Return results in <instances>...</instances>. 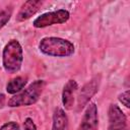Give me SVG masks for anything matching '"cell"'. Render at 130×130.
Segmentation results:
<instances>
[{"instance_id":"cell-8","label":"cell","mask_w":130,"mask_h":130,"mask_svg":"<svg viewBox=\"0 0 130 130\" xmlns=\"http://www.w3.org/2000/svg\"><path fill=\"white\" fill-rule=\"evenodd\" d=\"M42 4H43V2L40 0H28V1L24 2L22 4L19 12L16 15V20L24 21V20L30 18L40 9Z\"/></svg>"},{"instance_id":"cell-11","label":"cell","mask_w":130,"mask_h":130,"mask_svg":"<svg viewBox=\"0 0 130 130\" xmlns=\"http://www.w3.org/2000/svg\"><path fill=\"white\" fill-rule=\"evenodd\" d=\"M26 77H23V76H17L13 79H11L7 85H6V90L8 93H11V94H14L16 92H19L23 87L24 85L26 84Z\"/></svg>"},{"instance_id":"cell-14","label":"cell","mask_w":130,"mask_h":130,"mask_svg":"<svg viewBox=\"0 0 130 130\" xmlns=\"http://www.w3.org/2000/svg\"><path fill=\"white\" fill-rule=\"evenodd\" d=\"M23 128L24 130H37V126L34 123L32 119L30 118H26L23 122Z\"/></svg>"},{"instance_id":"cell-16","label":"cell","mask_w":130,"mask_h":130,"mask_svg":"<svg viewBox=\"0 0 130 130\" xmlns=\"http://www.w3.org/2000/svg\"><path fill=\"white\" fill-rule=\"evenodd\" d=\"M5 105V95L3 93H0V108H3Z\"/></svg>"},{"instance_id":"cell-3","label":"cell","mask_w":130,"mask_h":130,"mask_svg":"<svg viewBox=\"0 0 130 130\" xmlns=\"http://www.w3.org/2000/svg\"><path fill=\"white\" fill-rule=\"evenodd\" d=\"M44 87H45L44 80L34 81L24 90L13 95L8 101V106L11 108H14V107H21V106H30L35 104L41 96Z\"/></svg>"},{"instance_id":"cell-2","label":"cell","mask_w":130,"mask_h":130,"mask_svg":"<svg viewBox=\"0 0 130 130\" xmlns=\"http://www.w3.org/2000/svg\"><path fill=\"white\" fill-rule=\"evenodd\" d=\"M23 56H22V48L17 40L9 41L2 53V64L4 70L8 73L17 72L22 64Z\"/></svg>"},{"instance_id":"cell-15","label":"cell","mask_w":130,"mask_h":130,"mask_svg":"<svg viewBox=\"0 0 130 130\" xmlns=\"http://www.w3.org/2000/svg\"><path fill=\"white\" fill-rule=\"evenodd\" d=\"M0 130H19V126L15 122H8L2 125Z\"/></svg>"},{"instance_id":"cell-10","label":"cell","mask_w":130,"mask_h":130,"mask_svg":"<svg viewBox=\"0 0 130 130\" xmlns=\"http://www.w3.org/2000/svg\"><path fill=\"white\" fill-rule=\"evenodd\" d=\"M52 130H68V118L61 108H56L54 111Z\"/></svg>"},{"instance_id":"cell-5","label":"cell","mask_w":130,"mask_h":130,"mask_svg":"<svg viewBox=\"0 0 130 130\" xmlns=\"http://www.w3.org/2000/svg\"><path fill=\"white\" fill-rule=\"evenodd\" d=\"M108 130H127V119L123 111L117 105L109 108V127Z\"/></svg>"},{"instance_id":"cell-6","label":"cell","mask_w":130,"mask_h":130,"mask_svg":"<svg viewBox=\"0 0 130 130\" xmlns=\"http://www.w3.org/2000/svg\"><path fill=\"white\" fill-rule=\"evenodd\" d=\"M99 125V116L98 108L94 103H91L87 106L85 113L83 115L79 130H98Z\"/></svg>"},{"instance_id":"cell-1","label":"cell","mask_w":130,"mask_h":130,"mask_svg":"<svg viewBox=\"0 0 130 130\" xmlns=\"http://www.w3.org/2000/svg\"><path fill=\"white\" fill-rule=\"evenodd\" d=\"M39 49L43 54L53 57H68L74 53V46L71 42L57 37L42 39Z\"/></svg>"},{"instance_id":"cell-13","label":"cell","mask_w":130,"mask_h":130,"mask_svg":"<svg viewBox=\"0 0 130 130\" xmlns=\"http://www.w3.org/2000/svg\"><path fill=\"white\" fill-rule=\"evenodd\" d=\"M129 98H130V91L129 90H126L124 92H122L120 95H119V101L126 107V108H129L130 105H129Z\"/></svg>"},{"instance_id":"cell-9","label":"cell","mask_w":130,"mask_h":130,"mask_svg":"<svg viewBox=\"0 0 130 130\" xmlns=\"http://www.w3.org/2000/svg\"><path fill=\"white\" fill-rule=\"evenodd\" d=\"M76 89H77V83L73 79L68 80L67 83L64 85V88L62 91V103L65 109L71 110L73 108L74 95H75Z\"/></svg>"},{"instance_id":"cell-12","label":"cell","mask_w":130,"mask_h":130,"mask_svg":"<svg viewBox=\"0 0 130 130\" xmlns=\"http://www.w3.org/2000/svg\"><path fill=\"white\" fill-rule=\"evenodd\" d=\"M11 16V12L8 10H3L0 11V29L8 22V20L10 19Z\"/></svg>"},{"instance_id":"cell-7","label":"cell","mask_w":130,"mask_h":130,"mask_svg":"<svg viewBox=\"0 0 130 130\" xmlns=\"http://www.w3.org/2000/svg\"><path fill=\"white\" fill-rule=\"evenodd\" d=\"M99 88V79L93 78L89 82H87L80 90L79 95H78V102H77V107L78 110L82 109L85 105H87L88 101L95 94Z\"/></svg>"},{"instance_id":"cell-4","label":"cell","mask_w":130,"mask_h":130,"mask_svg":"<svg viewBox=\"0 0 130 130\" xmlns=\"http://www.w3.org/2000/svg\"><path fill=\"white\" fill-rule=\"evenodd\" d=\"M69 12L65 9H59L56 11H52V12H46L42 15H40L39 17H37L34 22L32 25L37 28H41V27H46V26H50L53 24H59V23H64L69 19Z\"/></svg>"}]
</instances>
